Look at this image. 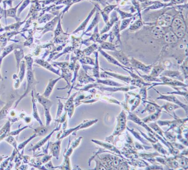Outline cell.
<instances>
[{"label": "cell", "instance_id": "6da1fadb", "mask_svg": "<svg viewBox=\"0 0 188 170\" xmlns=\"http://www.w3.org/2000/svg\"><path fill=\"white\" fill-rule=\"evenodd\" d=\"M172 26L174 33L177 36L182 37L185 33V24L183 20L179 18H176L172 22Z\"/></svg>", "mask_w": 188, "mask_h": 170}, {"label": "cell", "instance_id": "7a4b0ae2", "mask_svg": "<svg viewBox=\"0 0 188 170\" xmlns=\"http://www.w3.org/2000/svg\"><path fill=\"white\" fill-rule=\"evenodd\" d=\"M112 55L115 57L118 61L121 62L123 64L127 66H130V63L127 58L121 52L115 51L112 53Z\"/></svg>", "mask_w": 188, "mask_h": 170}, {"label": "cell", "instance_id": "3957f363", "mask_svg": "<svg viewBox=\"0 0 188 170\" xmlns=\"http://www.w3.org/2000/svg\"><path fill=\"white\" fill-rule=\"evenodd\" d=\"M171 17L167 14H164L161 16H160L158 20V26L165 27L169 26L171 22Z\"/></svg>", "mask_w": 188, "mask_h": 170}, {"label": "cell", "instance_id": "277c9868", "mask_svg": "<svg viewBox=\"0 0 188 170\" xmlns=\"http://www.w3.org/2000/svg\"><path fill=\"white\" fill-rule=\"evenodd\" d=\"M153 38L155 39L161 38L165 35V32L162 27L160 26H156L153 28L152 31Z\"/></svg>", "mask_w": 188, "mask_h": 170}, {"label": "cell", "instance_id": "5b68a950", "mask_svg": "<svg viewBox=\"0 0 188 170\" xmlns=\"http://www.w3.org/2000/svg\"><path fill=\"white\" fill-rule=\"evenodd\" d=\"M164 39L168 43H175L178 41V38L174 33L169 32L164 35Z\"/></svg>", "mask_w": 188, "mask_h": 170}, {"label": "cell", "instance_id": "8992f818", "mask_svg": "<svg viewBox=\"0 0 188 170\" xmlns=\"http://www.w3.org/2000/svg\"><path fill=\"white\" fill-rule=\"evenodd\" d=\"M130 62H131V63L134 66L138 69H141L144 71L145 70L148 71L149 69L150 70V67H146L144 64H142V63H141L138 61L133 59H132L130 61Z\"/></svg>", "mask_w": 188, "mask_h": 170}, {"label": "cell", "instance_id": "52a82bcc", "mask_svg": "<svg viewBox=\"0 0 188 170\" xmlns=\"http://www.w3.org/2000/svg\"><path fill=\"white\" fill-rule=\"evenodd\" d=\"M100 51L102 55L107 59V61H108L109 62L111 63H113V64H115V65H117L119 66L122 67V65H121L115 59V58H114L113 57H112L111 56L107 54V53H106L104 51H103L102 50H100Z\"/></svg>", "mask_w": 188, "mask_h": 170}, {"label": "cell", "instance_id": "ba28073f", "mask_svg": "<svg viewBox=\"0 0 188 170\" xmlns=\"http://www.w3.org/2000/svg\"><path fill=\"white\" fill-rule=\"evenodd\" d=\"M101 48L102 49H107V50H112L114 51L115 50V46L113 45L112 44L107 42H105L102 44L101 45Z\"/></svg>", "mask_w": 188, "mask_h": 170}, {"label": "cell", "instance_id": "9c48e42d", "mask_svg": "<svg viewBox=\"0 0 188 170\" xmlns=\"http://www.w3.org/2000/svg\"><path fill=\"white\" fill-rule=\"evenodd\" d=\"M163 70L164 69L160 66L154 67L153 69V71L152 72L151 75L153 76H158Z\"/></svg>", "mask_w": 188, "mask_h": 170}, {"label": "cell", "instance_id": "30bf717a", "mask_svg": "<svg viewBox=\"0 0 188 170\" xmlns=\"http://www.w3.org/2000/svg\"><path fill=\"white\" fill-rule=\"evenodd\" d=\"M142 25L143 24H142V22L140 20H138L130 26V29L131 30H138L140 27H141Z\"/></svg>", "mask_w": 188, "mask_h": 170}, {"label": "cell", "instance_id": "8fae6325", "mask_svg": "<svg viewBox=\"0 0 188 170\" xmlns=\"http://www.w3.org/2000/svg\"><path fill=\"white\" fill-rule=\"evenodd\" d=\"M164 73L166 74V75L171 77L175 78L176 77H179V74L178 72L176 71H168Z\"/></svg>", "mask_w": 188, "mask_h": 170}, {"label": "cell", "instance_id": "7c38bea8", "mask_svg": "<svg viewBox=\"0 0 188 170\" xmlns=\"http://www.w3.org/2000/svg\"><path fill=\"white\" fill-rule=\"evenodd\" d=\"M131 20V19L123 20V21L122 22V25L121 26L120 30H122L124 28H126L127 27V26L129 25Z\"/></svg>", "mask_w": 188, "mask_h": 170}, {"label": "cell", "instance_id": "4fadbf2b", "mask_svg": "<svg viewBox=\"0 0 188 170\" xmlns=\"http://www.w3.org/2000/svg\"><path fill=\"white\" fill-rule=\"evenodd\" d=\"M93 11H92V12H91V14H90L89 15V16L88 17V18L87 19H86V20H85V21H84V22L82 24V25H81V26H80L79 28L78 29V30H77V31H78V30H82V29H84V28L85 27L86 25V24L87 23H87V22H88V20H89V18H90V17L91 16V15L93 14Z\"/></svg>", "mask_w": 188, "mask_h": 170}, {"label": "cell", "instance_id": "5bb4252c", "mask_svg": "<svg viewBox=\"0 0 188 170\" xmlns=\"http://www.w3.org/2000/svg\"><path fill=\"white\" fill-rule=\"evenodd\" d=\"M115 7H116V5L109 6L106 7V8H105L104 12L106 13V14H109V13Z\"/></svg>", "mask_w": 188, "mask_h": 170}, {"label": "cell", "instance_id": "9a60e30c", "mask_svg": "<svg viewBox=\"0 0 188 170\" xmlns=\"http://www.w3.org/2000/svg\"><path fill=\"white\" fill-rule=\"evenodd\" d=\"M42 64H43V65L44 67H45L46 68H48V69H49V70H51V68H52L51 66H50V65L49 64V63H46V62H44V63H42Z\"/></svg>", "mask_w": 188, "mask_h": 170}, {"label": "cell", "instance_id": "2e32d148", "mask_svg": "<svg viewBox=\"0 0 188 170\" xmlns=\"http://www.w3.org/2000/svg\"><path fill=\"white\" fill-rule=\"evenodd\" d=\"M108 35H103L101 37H100V38H99V41H101V42L102 41H104V40H105L106 39V38L107 37V36H108Z\"/></svg>", "mask_w": 188, "mask_h": 170}]
</instances>
